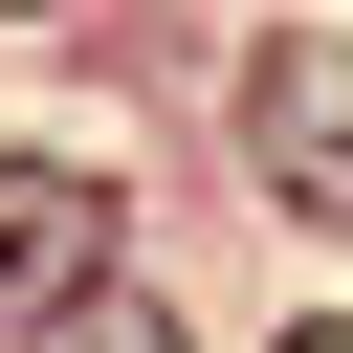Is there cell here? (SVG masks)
Returning a JSON list of instances; mask_svg holds the SVG:
<instances>
[{
	"label": "cell",
	"mask_w": 353,
	"mask_h": 353,
	"mask_svg": "<svg viewBox=\"0 0 353 353\" xmlns=\"http://www.w3.org/2000/svg\"><path fill=\"white\" fill-rule=\"evenodd\" d=\"M243 154H265V199L287 221H353V44H243Z\"/></svg>",
	"instance_id": "obj_1"
},
{
	"label": "cell",
	"mask_w": 353,
	"mask_h": 353,
	"mask_svg": "<svg viewBox=\"0 0 353 353\" xmlns=\"http://www.w3.org/2000/svg\"><path fill=\"white\" fill-rule=\"evenodd\" d=\"M88 265H110V176L88 154H0V331H44Z\"/></svg>",
	"instance_id": "obj_2"
},
{
	"label": "cell",
	"mask_w": 353,
	"mask_h": 353,
	"mask_svg": "<svg viewBox=\"0 0 353 353\" xmlns=\"http://www.w3.org/2000/svg\"><path fill=\"white\" fill-rule=\"evenodd\" d=\"M22 353H199V331H176V287H132V265H88V287H66V309H44Z\"/></svg>",
	"instance_id": "obj_3"
},
{
	"label": "cell",
	"mask_w": 353,
	"mask_h": 353,
	"mask_svg": "<svg viewBox=\"0 0 353 353\" xmlns=\"http://www.w3.org/2000/svg\"><path fill=\"white\" fill-rule=\"evenodd\" d=\"M287 353H353V309H331V331H287Z\"/></svg>",
	"instance_id": "obj_4"
}]
</instances>
